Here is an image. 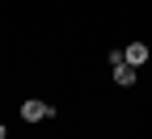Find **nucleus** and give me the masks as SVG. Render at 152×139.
I'll return each instance as SVG.
<instances>
[{
    "mask_svg": "<svg viewBox=\"0 0 152 139\" xmlns=\"http://www.w3.org/2000/svg\"><path fill=\"white\" fill-rule=\"evenodd\" d=\"M114 84H123V89H131V84H135V68H131V63H123V68H114Z\"/></svg>",
    "mask_w": 152,
    "mask_h": 139,
    "instance_id": "3",
    "label": "nucleus"
},
{
    "mask_svg": "<svg viewBox=\"0 0 152 139\" xmlns=\"http://www.w3.org/2000/svg\"><path fill=\"white\" fill-rule=\"evenodd\" d=\"M123 55H127V63H131V68H140L144 59H148V42H127Z\"/></svg>",
    "mask_w": 152,
    "mask_h": 139,
    "instance_id": "2",
    "label": "nucleus"
},
{
    "mask_svg": "<svg viewBox=\"0 0 152 139\" xmlns=\"http://www.w3.org/2000/svg\"><path fill=\"white\" fill-rule=\"evenodd\" d=\"M4 135H9V131H4V122H0V139H4Z\"/></svg>",
    "mask_w": 152,
    "mask_h": 139,
    "instance_id": "4",
    "label": "nucleus"
},
{
    "mask_svg": "<svg viewBox=\"0 0 152 139\" xmlns=\"http://www.w3.org/2000/svg\"><path fill=\"white\" fill-rule=\"evenodd\" d=\"M21 118H26V122H42V118H55V106H47V101H21Z\"/></svg>",
    "mask_w": 152,
    "mask_h": 139,
    "instance_id": "1",
    "label": "nucleus"
}]
</instances>
